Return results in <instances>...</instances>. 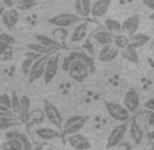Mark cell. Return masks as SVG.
<instances>
[{"label":"cell","mask_w":154,"mask_h":150,"mask_svg":"<svg viewBox=\"0 0 154 150\" xmlns=\"http://www.w3.org/2000/svg\"><path fill=\"white\" fill-rule=\"evenodd\" d=\"M128 128H130V136L132 139V142L135 145H142L143 139H145V133H143V128L140 127V124L138 123L137 119L130 120Z\"/></svg>","instance_id":"5bb4252c"},{"label":"cell","mask_w":154,"mask_h":150,"mask_svg":"<svg viewBox=\"0 0 154 150\" xmlns=\"http://www.w3.org/2000/svg\"><path fill=\"white\" fill-rule=\"evenodd\" d=\"M44 119H45L44 111L35 109L34 112H30L29 113V119H27V121H32V123H42Z\"/></svg>","instance_id":"836d02e7"},{"label":"cell","mask_w":154,"mask_h":150,"mask_svg":"<svg viewBox=\"0 0 154 150\" xmlns=\"http://www.w3.org/2000/svg\"><path fill=\"white\" fill-rule=\"evenodd\" d=\"M49 55H42L38 59H35L34 63L32 64L29 70V74H27V78H29V82L33 83V82L38 81V79H42L44 75V70H45V63H47V59Z\"/></svg>","instance_id":"ba28073f"},{"label":"cell","mask_w":154,"mask_h":150,"mask_svg":"<svg viewBox=\"0 0 154 150\" xmlns=\"http://www.w3.org/2000/svg\"><path fill=\"white\" fill-rule=\"evenodd\" d=\"M149 150H153V149H151V147H150V149H149Z\"/></svg>","instance_id":"f5cc1de1"},{"label":"cell","mask_w":154,"mask_h":150,"mask_svg":"<svg viewBox=\"0 0 154 150\" xmlns=\"http://www.w3.org/2000/svg\"><path fill=\"white\" fill-rule=\"evenodd\" d=\"M59 63H60V55L57 52H53L52 55L48 56L47 63H45V70H44L42 79L45 83H51L59 72Z\"/></svg>","instance_id":"3957f363"},{"label":"cell","mask_w":154,"mask_h":150,"mask_svg":"<svg viewBox=\"0 0 154 150\" xmlns=\"http://www.w3.org/2000/svg\"><path fill=\"white\" fill-rule=\"evenodd\" d=\"M0 2H2V0H0Z\"/></svg>","instance_id":"db71d44e"},{"label":"cell","mask_w":154,"mask_h":150,"mask_svg":"<svg viewBox=\"0 0 154 150\" xmlns=\"http://www.w3.org/2000/svg\"><path fill=\"white\" fill-rule=\"evenodd\" d=\"M0 104L2 105H6V107L10 108V105H11V98H10L8 94H0ZM11 109V108H10Z\"/></svg>","instance_id":"74e56055"},{"label":"cell","mask_w":154,"mask_h":150,"mask_svg":"<svg viewBox=\"0 0 154 150\" xmlns=\"http://www.w3.org/2000/svg\"><path fill=\"white\" fill-rule=\"evenodd\" d=\"M76 59H78V51H72V52H70L67 56H64L63 61H61V68H63V71L67 72L68 68H70V66L76 60Z\"/></svg>","instance_id":"f546056e"},{"label":"cell","mask_w":154,"mask_h":150,"mask_svg":"<svg viewBox=\"0 0 154 150\" xmlns=\"http://www.w3.org/2000/svg\"><path fill=\"white\" fill-rule=\"evenodd\" d=\"M145 108H147L149 111H154V97L149 98L147 101L145 102Z\"/></svg>","instance_id":"ee69618b"},{"label":"cell","mask_w":154,"mask_h":150,"mask_svg":"<svg viewBox=\"0 0 154 150\" xmlns=\"http://www.w3.org/2000/svg\"><path fill=\"white\" fill-rule=\"evenodd\" d=\"M75 11L81 18H86L91 11V0H75Z\"/></svg>","instance_id":"44dd1931"},{"label":"cell","mask_w":154,"mask_h":150,"mask_svg":"<svg viewBox=\"0 0 154 150\" xmlns=\"http://www.w3.org/2000/svg\"><path fill=\"white\" fill-rule=\"evenodd\" d=\"M82 20V18L76 14H71V12H61V14H57L55 17L49 18L48 19V23L53 25L56 27H70L75 23H79Z\"/></svg>","instance_id":"5b68a950"},{"label":"cell","mask_w":154,"mask_h":150,"mask_svg":"<svg viewBox=\"0 0 154 150\" xmlns=\"http://www.w3.org/2000/svg\"><path fill=\"white\" fill-rule=\"evenodd\" d=\"M42 111H44V115H45L47 120L49 121L51 124H53L59 131H61V128H63V117H61V113H60V111L57 109V107L53 105L51 101L45 100V101H44Z\"/></svg>","instance_id":"8992f818"},{"label":"cell","mask_w":154,"mask_h":150,"mask_svg":"<svg viewBox=\"0 0 154 150\" xmlns=\"http://www.w3.org/2000/svg\"><path fill=\"white\" fill-rule=\"evenodd\" d=\"M116 147H117L119 150H131V149H132L131 143H127V142H120V143L117 145Z\"/></svg>","instance_id":"7bdbcfd3"},{"label":"cell","mask_w":154,"mask_h":150,"mask_svg":"<svg viewBox=\"0 0 154 150\" xmlns=\"http://www.w3.org/2000/svg\"><path fill=\"white\" fill-rule=\"evenodd\" d=\"M149 18H150L151 20H154V12H153V14H150V17H149Z\"/></svg>","instance_id":"681fc988"},{"label":"cell","mask_w":154,"mask_h":150,"mask_svg":"<svg viewBox=\"0 0 154 150\" xmlns=\"http://www.w3.org/2000/svg\"><path fill=\"white\" fill-rule=\"evenodd\" d=\"M11 49H12L11 45L3 42V41H0V55H3L4 52H7V51H11Z\"/></svg>","instance_id":"f35d334b"},{"label":"cell","mask_w":154,"mask_h":150,"mask_svg":"<svg viewBox=\"0 0 154 150\" xmlns=\"http://www.w3.org/2000/svg\"><path fill=\"white\" fill-rule=\"evenodd\" d=\"M2 3L6 8H14L15 4H17V0H2Z\"/></svg>","instance_id":"60d3db41"},{"label":"cell","mask_w":154,"mask_h":150,"mask_svg":"<svg viewBox=\"0 0 154 150\" xmlns=\"http://www.w3.org/2000/svg\"><path fill=\"white\" fill-rule=\"evenodd\" d=\"M127 130H128V123L127 121H123V123H120L119 126H116V127L111 131L109 136H108L106 149H113V147H116L120 142H123Z\"/></svg>","instance_id":"52a82bcc"},{"label":"cell","mask_w":154,"mask_h":150,"mask_svg":"<svg viewBox=\"0 0 154 150\" xmlns=\"http://www.w3.org/2000/svg\"><path fill=\"white\" fill-rule=\"evenodd\" d=\"M12 115H14V113H12V111L8 107L0 104V117H2V116H12Z\"/></svg>","instance_id":"8d00e7d4"},{"label":"cell","mask_w":154,"mask_h":150,"mask_svg":"<svg viewBox=\"0 0 154 150\" xmlns=\"http://www.w3.org/2000/svg\"><path fill=\"white\" fill-rule=\"evenodd\" d=\"M30 108H32V101H30L29 95H20L19 97V119L22 123H27L30 113Z\"/></svg>","instance_id":"e0dca14e"},{"label":"cell","mask_w":154,"mask_h":150,"mask_svg":"<svg viewBox=\"0 0 154 150\" xmlns=\"http://www.w3.org/2000/svg\"><path fill=\"white\" fill-rule=\"evenodd\" d=\"M2 150H23V145L19 139H7L2 145Z\"/></svg>","instance_id":"f1b7e54d"},{"label":"cell","mask_w":154,"mask_h":150,"mask_svg":"<svg viewBox=\"0 0 154 150\" xmlns=\"http://www.w3.org/2000/svg\"><path fill=\"white\" fill-rule=\"evenodd\" d=\"M35 42L41 44V45L47 46V48L52 49V51H57V49L61 48V45L59 42H56L53 40V37H49V36H45V34H37L35 36Z\"/></svg>","instance_id":"603a6c76"},{"label":"cell","mask_w":154,"mask_h":150,"mask_svg":"<svg viewBox=\"0 0 154 150\" xmlns=\"http://www.w3.org/2000/svg\"><path fill=\"white\" fill-rule=\"evenodd\" d=\"M87 120H89V117L83 116V115L71 116V117H68L66 121H63V128H61V131H63L66 135H71V134L79 133V131L86 126Z\"/></svg>","instance_id":"6da1fadb"},{"label":"cell","mask_w":154,"mask_h":150,"mask_svg":"<svg viewBox=\"0 0 154 150\" xmlns=\"http://www.w3.org/2000/svg\"><path fill=\"white\" fill-rule=\"evenodd\" d=\"M47 150H59V149H56L55 146H51V145H49V146H48V149H47Z\"/></svg>","instance_id":"c3c4849f"},{"label":"cell","mask_w":154,"mask_h":150,"mask_svg":"<svg viewBox=\"0 0 154 150\" xmlns=\"http://www.w3.org/2000/svg\"><path fill=\"white\" fill-rule=\"evenodd\" d=\"M67 72H68V75H70V78L75 82L86 81V78H89V75H90V71H89L87 64L85 63L83 60H81V59H76V60L70 66V68H68Z\"/></svg>","instance_id":"277c9868"},{"label":"cell","mask_w":154,"mask_h":150,"mask_svg":"<svg viewBox=\"0 0 154 150\" xmlns=\"http://www.w3.org/2000/svg\"><path fill=\"white\" fill-rule=\"evenodd\" d=\"M139 23H140L139 15H137V14L130 15V17L125 18V20L122 23L123 33H124L125 36H131V34H134V33H137L138 27H139Z\"/></svg>","instance_id":"9a60e30c"},{"label":"cell","mask_w":154,"mask_h":150,"mask_svg":"<svg viewBox=\"0 0 154 150\" xmlns=\"http://www.w3.org/2000/svg\"><path fill=\"white\" fill-rule=\"evenodd\" d=\"M35 6H37L35 0H17V4H15L18 11H29Z\"/></svg>","instance_id":"4dcf8cb0"},{"label":"cell","mask_w":154,"mask_h":150,"mask_svg":"<svg viewBox=\"0 0 154 150\" xmlns=\"http://www.w3.org/2000/svg\"><path fill=\"white\" fill-rule=\"evenodd\" d=\"M149 138H150V139H154V131H151V133H149Z\"/></svg>","instance_id":"7dc6e473"},{"label":"cell","mask_w":154,"mask_h":150,"mask_svg":"<svg viewBox=\"0 0 154 150\" xmlns=\"http://www.w3.org/2000/svg\"><path fill=\"white\" fill-rule=\"evenodd\" d=\"M0 18H2V23H3L4 26L8 30H11V29H14L15 25L19 20V11L15 7L14 8H6Z\"/></svg>","instance_id":"7c38bea8"},{"label":"cell","mask_w":154,"mask_h":150,"mask_svg":"<svg viewBox=\"0 0 154 150\" xmlns=\"http://www.w3.org/2000/svg\"><path fill=\"white\" fill-rule=\"evenodd\" d=\"M120 53H122L123 58H124L125 60H128L130 63L138 64V61H139V56H138L137 48H134L131 44H128L124 49H122V51H120Z\"/></svg>","instance_id":"cb8c5ba5"},{"label":"cell","mask_w":154,"mask_h":150,"mask_svg":"<svg viewBox=\"0 0 154 150\" xmlns=\"http://www.w3.org/2000/svg\"><path fill=\"white\" fill-rule=\"evenodd\" d=\"M111 6H112V0H97V2H94L91 4L90 15L93 18H96V19L104 18L108 14Z\"/></svg>","instance_id":"8fae6325"},{"label":"cell","mask_w":154,"mask_h":150,"mask_svg":"<svg viewBox=\"0 0 154 150\" xmlns=\"http://www.w3.org/2000/svg\"><path fill=\"white\" fill-rule=\"evenodd\" d=\"M35 135H37L38 139L45 142L53 141L56 138H60V131L57 128H51V127H38L34 130Z\"/></svg>","instance_id":"2e32d148"},{"label":"cell","mask_w":154,"mask_h":150,"mask_svg":"<svg viewBox=\"0 0 154 150\" xmlns=\"http://www.w3.org/2000/svg\"><path fill=\"white\" fill-rule=\"evenodd\" d=\"M34 60H35L34 58L25 55V59H23V61H22V71H23V74H26V75L29 74V70H30V67H32V64L34 63Z\"/></svg>","instance_id":"e575fe53"},{"label":"cell","mask_w":154,"mask_h":150,"mask_svg":"<svg viewBox=\"0 0 154 150\" xmlns=\"http://www.w3.org/2000/svg\"><path fill=\"white\" fill-rule=\"evenodd\" d=\"M93 38L97 44H100V45H106V44L113 42V36L105 29L96 30V32L93 33Z\"/></svg>","instance_id":"7402d4cb"},{"label":"cell","mask_w":154,"mask_h":150,"mask_svg":"<svg viewBox=\"0 0 154 150\" xmlns=\"http://www.w3.org/2000/svg\"><path fill=\"white\" fill-rule=\"evenodd\" d=\"M139 105H140V98H139L138 92L135 89H130L124 95V107L131 113H134L138 111Z\"/></svg>","instance_id":"4fadbf2b"},{"label":"cell","mask_w":154,"mask_h":150,"mask_svg":"<svg viewBox=\"0 0 154 150\" xmlns=\"http://www.w3.org/2000/svg\"><path fill=\"white\" fill-rule=\"evenodd\" d=\"M22 121H20L19 117L17 116H2L0 117V131H8L11 128H15V127H19L22 126Z\"/></svg>","instance_id":"d6986e66"},{"label":"cell","mask_w":154,"mask_h":150,"mask_svg":"<svg viewBox=\"0 0 154 150\" xmlns=\"http://www.w3.org/2000/svg\"><path fill=\"white\" fill-rule=\"evenodd\" d=\"M143 4L147 8H150L151 11H154V0H143Z\"/></svg>","instance_id":"f6af8a7d"},{"label":"cell","mask_w":154,"mask_h":150,"mask_svg":"<svg viewBox=\"0 0 154 150\" xmlns=\"http://www.w3.org/2000/svg\"><path fill=\"white\" fill-rule=\"evenodd\" d=\"M0 33H2V27H0Z\"/></svg>","instance_id":"816d5d0a"},{"label":"cell","mask_w":154,"mask_h":150,"mask_svg":"<svg viewBox=\"0 0 154 150\" xmlns=\"http://www.w3.org/2000/svg\"><path fill=\"white\" fill-rule=\"evenodd\" d=\"M120 55V49L117 48L116 45L112 44H106V45H102V48L100 49L98 53V60L104 61V63H108V61H113L119 58Z\"/></svg>","instance_id":"9c48e42d"},{"label":"cell","mask_w":154,"mask_h":150,"mask_svg":"<svg viewBox=\"0 0 154 150\" xmlns=\"http://www.w3.org/2000/svg\"><path fill=\"white\" fill-rule=\"evenodd\" d=\"M11 59H12V49L4 52L3 55H0V60L2 61H7V60H11Z\"/></svg>","instance_id":"ab89813d"},{"label":"cell","mask_w":154,"mask_h":150,"mask_svg":"<svg viewBox=\"0 0 154 150\" xmlns=\"http://www.w3.org/2000/svg\"><path fill=\"white\" fill-rule=\"evenodd\" d=\"M105 108H106L108 115L117 121H122L123 123V121H128L131 119V112L122 104L112 102V101H105Z\"/></svg>","instance_id":"7a4b0ae2"},{"label":"cell","mask_w":154,"mask_h":150,"mask_svg":"<svg viewBox=\"0 0 154 150\" xmlns=\"http://www.w3.org/2000/svg\"><path fill=\"white\" fill-rule=\"evenodd\" d=\"M4 10H6V7H4V6H3V3L0 2V17H2V14L4 12Z\"/></svg>","instance_id":"bcb514c9"},{"label":"cell","mask_w":154,"mask_h":150,"mask_svg":"<svg viewBox=\"0 0 154 150\" xmlns=\"http://www.w3.org/2000/svg\"><path fill=\"white\" fill-rule=\"evenodd\" d=\"M67 37H68V32L66 27H56V29L53 30V40L60 44L61 46L64 45Z\"/></svg>","instance_id":"4316f807"},{"label":"cell","mask_w":154,"mask_h":150,"mask_svg":"<svg viewBox=\"0 0 154 150\" xmlns=\"http://www.w3.org/2000/svg\"><path fill=\"white\" fill-rule=\"evenodd\" d=\"M67 142L70 143L71 147L76 150H87L90 149V141L87 139L86 135L81 133H75L71 134V135H67Z\"/></svg>","instance_id":"30bf717a"},{"label":"cell","mask_w":154,"mask_h":150,"mask_svg":"<svg viewBox=\"0 0 154 150\" xmlns=\"http://www.w3.org/2000/svg\"><path fill=\"white\" fill-rule=\"evenodd\" d=\"M87 22L81 20L79 23H76V27L74 29V32L70 34V41L71 42H81L82 40H85L87 34Z\"/></svg>","instance_id":"ac0fdd59"},{"label":"cell","mask_w":154,"mask_h":150,"mask_svg":"<svg viewBox=\"0 0 154 150\" xmlns=\"http://www.w3.org/2000/svg\"><path fill=\"white\" fill-rule=\"evenodd\" d=\"M151 149H153V150H154V142H153V145H151Z\"/></svg>","instance_id":"f907efd6"},{"label":"cell","mask_w":154,"mask_h":150,"mask_svg":"<svg viewBox=\"0 0 154 150\" xmlns=\"http://www.w3.org/2000/svg\"><path fill=\"white\" fill-rule=\"evenodd\" d=\"M146 121H147V126H149V127H154V111H150V113L147 115V119H146Z\"/></svg>","instance_id":"b9f144b4"},{"label":"cell","mask_w":154,"mask_h":150,"mask_svg":"<svg viewBox=\"0 0 154 150\" xmlns=\"http://www.w3.org/2000/svg\"><path fill=\"white\" fill-rule=\"evenodd\" d=\"M27 49H29V51H33V52H35V53H40V55H52L53 52H56V51H52V49L41 45V44H38V42L27 44Z\"/></svg>","instance_id":"484cf974"},{"label":"cell","mask_w":154,"mask_h":150,"mask_svg":"<svg viewBox=\"0 0 154 150\" xmlns=\"http://www.w3.org/2000/svg\"><path fill=\"white\" fill-rule=\"evenodd\" d=\"M128 44H130V41H128V36H125L124 33L117 34V36H115V37H113V45H116L120 51H122V49H124Z\"/></svg>","instance_id":"1f68e13d"},{"label":"cell","mask_w":154,"mask_h":150,"mask_svg":"<svg viewBox=\"0 0 154 150\" xmlns=\"http://www.w3.org/2000/svg\"><path fill=\"white\" fill-rule=\"evenodd\" d=\"M78 59L83 60L85 63L87 64V67H89V71H90V74H93V72L96 71V64H94V59H93V56H90L89 53L83 52V51H78Z\"/></svg>","instance_id":"83f0119b"},{"label":"cell","mask_w":154,"mask_h":150,"mask_svg":"<svg viewBox=\"0 0 154 150\" xmlns=\"http://www.w3.org/2000/svg\"><path fill=\"white\" fill-rule=\"evenodd\" d=\"M104 25H105V30H108V32L111 33L113 37H115V36L122 34V33H123L122 22H119V20H116V19L108 18V19L104 22Z\"/></svg>","instance_id":"d4e9b609"},{"label":"cell","mask_w":154,"mask_h":150,"mask_svg":"<svg viewBox=\"0 0 154 150\" xmlns=\"http://www.w3.org/2000/svg\"><path fill=\"white\" fill-rule=\"evenodd\" d=\"M10 98H11V105H10V108H11L12 113L19 117V95L15 92H12L11 94H10Z\"/></svg>","instance_id":"d6a6232c"},{"label":"cell","mask_w":154,"mask_h":150,"mask_svg":"<svg viewBox=\"0 0 154 150\" xmlns=\"http://www.w3.org/2000/svg\"><path fill=\"white\" fill-rule=\"evenodd\" d=\"M0 41H3V42H6V44H8V45H14L15 44V38L12 37L11 34H8V33H0Z\"/></svg>","instance_id":"d590c367"},{"label":"cell","mask_w":154,"mask_h":150,"mask_svg":"<svg viewBox=\"0 0 154 150\" xmlns=\"http://www.w3.org/2000/svg\"><path fill=\"white\" fill-rule=\"evenodd\" d=\"M128 41H130V44L134 48H142V46H145L146 44L150 41V36L149 34H145V33H134V34L128 36Z\"/></svg>","instance_id":"ffe728a7"}]
</instances>
